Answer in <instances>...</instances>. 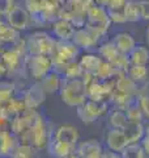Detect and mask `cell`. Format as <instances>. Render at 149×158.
I'll list each match as a JSON object with an SVG mask.
<instances>
[{"label": "cell", "mask_w": 149, "mask_h": 158, "mask_svg": "<svg viewBox=\"0 0 149 158\" xmlns=\"http://www.w3.org/2000/svg\"><path fill=\"white\" fill-rule=\"evenodd\" d=\"M39 82H41L43 90L46 91L47 95H50V94H59V90H60L63 82V75L60 73L52 70L47 75H44Z\"/></svg>", "instance_id": "obj_25"}, {"label": "cell", "mask_w": 149, "mask_h": 158, "mask_svg": "<svg viewBox=\"0 0 149 158\" xmlns=\"http://www.w3.org/2000/svg\"><path fill=\"white\" fill-rule=\"evenodd\" d=\"M111 41L114 42V45L117 46L118 50L123 54H126V56H128L132 52V49L137 45L135 37L130 32H118L114 34Z\"/></svg>", "instance_id": "obj_23"}, {"label": "cell", "mask_w": 149, "mask_h": 158, "mask_svg": "<svg viewBox=\"0 0 149 158\" xmlns=\"http://www.w3.org/2000/svg\"><path fill=\"white\" fill-rule=\"evenodd\" d=\"M0 57H2L4 65H6L8 69V77L18 78L22 73H26L25 62H24L25 58L20 56V54L9 45L8 46L3 45L2 52H0Z\"/></svg>", "instance_id": "obj_8"}, {"label": "cell", "mask_w": 149, "mask_h": 158, "mask_svg": "<svg viewBox=\"0 0 149 158\" xmlns=\"http://www.w3.org/2000/svg\"><path fill=\"white\" fill-rule=\"evenodd\" d=\"M20 36H21V32L12 28L6 20H2V17H0V44L2 45H12Z\"/></svg>", "instance_id": "obj_26"}, {"label": "cell", "mask_w": 149, "mask_h": 158, "mask_svg": "<svg viewBox=\"0 0 149 158\" xmlns=\"http://www.w3.org/2000/svg\"><path fill=\"white\" fill-rule=\"evenodd\" d=\"M50 136H51V132L48 131L47 123L44 120V117L38 112L33 125L18 138H20V141L28 142V144L33 145L37 150H42L47 148Z\"/></svg>", "instance_id": "obj_3"}, {"label": "cell", "mask_w": 149, "mask_h": 158, "mask_svg": "<svg viewBox=\"0 0 149 158\" xmlns=\"http://www.w3.org/2000/svg\"><path fill=\"white\" fill-rule=\"evenodd\" d=\"M103 145H105L106 149L120 154L124 148L128 145L127 138L123 133V129H120V128H110L105 135Z\"/></svg>", "instance_id": "obj_15"}, {"label": "cell", "mask_w": 149, "mask_h": 158, "mask_svg": "<svg viewBox=\"0 0 149 158\" xmlns=\"http://www.w3.org/2000/svg\"><path fill=\"white\" fill-rule=\"evenodd\" d=\"M78 63L82 69L84 73H90L94 74L97 71V69L99 67L102 62V58L98 53H92V52H86L84 54H80L77 58Z\"/></svg>", "instance_id": "obj_24"}, {"label": "cell", "mask_w": 149, "mask_h": 158, "mask_svg": "<svg viewBox=\"0 0 149 158\" xmlns=\"http://www.w3.org/2000/svg\"><path fill=\"white\" fill-rule=\"evenodd\" d=\"M36 152H37V149L33 145L28 144V142L20 141L18 145L16 146V149L13 150L11 157H13V158H30V157L36 156Z\"/></svg>", "instance_id": "obj_35"}, {"label": "cell", "mask_w": 149, "mask_h": 158, "mask_svg": "<svg viewBox=\"0 0 149 158\" xmlns=\"http://www.w3.org/2000/svg\"><path fill=\"white\" fill-rule=\"evenodd\" d=\"M124 15H126L127 23H136L141 20L140 12V4L135 0H128L124 6Z\"/></svg>", "instance_id": "obj_33"}, {"label": "cell", "mask_w": 149, "mask_h": 158, "mask_svg": "<svg viewBox=\"0 0 149 158\" xmlns=\"http://www.w3.org/2000/svg\"><path fill=\"white\" fill-rule=\"evenodd\" d=\"M114 91L119 94H124V95H130V96H137L139 85L136 82H133L126 73H123V74H119L114 79Z\"/></svg>", "instance_id": "obj_20"}, {"label": "cell", "mask_w": 149, "mask_h": 158, "mask_svg": "<svg viewBox=\"0 0 149 158\" xmlns=\"http://www.w3.org/2000/svg\"><path fill=\"white\" fill-rule=\"evenodd\" d=\"M6 21L12 28L17 29L18 32H24L30 27V24L33 23V17L25 7L16 4L12 8V11L6 16Z\"/></svg>", "instance_id": "obj_12"}, {"label": "cell", "mask_w": 149, "mask_h": 158, "mask_svg": "<svg viewBox=\"0 0 149 158\" xmlns=\"http://www.w3.org/2000/svg\"><path fill=\"white\" fill-rule=\"evenodd\" d=\"M63 0H42L41 9L36 17H33V23L38 24H51L56 20L60 13Z\"/></svg>", "instance_id": "obj_11"}, {"label": "cell", "mask_w": 149, "mask_h": 158, "mask_svg": "<svg viewBox=\"0 0 149 158\" xmlns=\"http://www.w3.org/2000/svg\"><path fill=\"white\" fill-rule=\"evenodd\" d=\"M137 104L143 112L144 120L149 121V91L144 90L139 86V95H137Z\"/></svg>", "instance_id": "obj_36"}, {"label": "cell", "mask_w": 149, "mask_h": 158, "mask_svg": "<svg viewBox=\"0 0 149 158\" xmlns=\"http://www.w3.org/2000/svg\"><path fill=\"white\" fill-rule=\"evenodd\" d=\"M24 4H25L24 7L29 11L32 17H36L39 12V9H41L42 0H24Z\"/></svg>", "instance_id": "obj_41"}, {"label": "cell", "mask_w": 149, "mask_h": 158, "mask_svg": "<svg viewBox=\"0 0 149 158\" xmlns=\"http://www.w3.org/2000/svg\"><path fill=\"white\" fill-rule=\"evenodd\" d=\"M77 117L84 124H93L101 117L106 116L109 110H110V103L109 102H97L92 99H86L78 107H76Z\"/></svg>", "instance_id": "obj_4"}, {"label": "cell", "mask_w": 149, "mask_h": 158, "mask_svg": "<svg viewBox=\"0 0 149 158\" xmlns=\"http://www.w3.org/2000/svg\"><path fill=\"white\" fill-rule=\"evenodd\" d=\"M21 96L24 99L26 108H29V110H38L46 100L47 94L43 90L41 82L33 81L32 85L21 92Z\"/></svg>", "instance_id": "obj_10"}, {"label": "cell", "mask_w": 149, "mask_h": 158, "mask_svg": "<svg viewBox=\"0 0 149 158\" xmlns=\"http://www.w3.org/2000/svg\"><path fill=\"white\" fill-rule=\"evenodd\" d=\"M51 25V32L52 36L55 37L58 41H68V40H72L74 31H76V27L74 24L71 23L69 20L58 17L56 20L50 24Z\"/></svg>", "instance_id": "obj_16"}, {"label": "cell", "mask_w": 149, "mask_h": 158, "mask_svg": "<svg viewBox=\"0 0 149 158\" xmlns=\"http://www.w3.org/2000/svg\"><path fill=\"white\" fill-rule=\"evenodd\" d=\"M18 142L20 138L11 131H0V157H11Z\"/></svg>", "instance_id": "obj_22"}, {"label": "cell", "mask_w": 149, "mask_h": 158, "mask_svg": "<svg viewBox=\"0 0 149 158\" xmlns=\"http://www.w3.org/2000/svg\"><path fill=\"white\" fill-rule=\"evenodd\" d=\"M140 12H141V20L149 23V0H140Z\"/></svg>", "instance_id": "obj_43"}, {"label": "cell", "mask_w": 149, "mask_h": 158, "mask_svg": "<svg viewBox=\"0 0 149 158\" xmlns=\"http://www.w3.org/2000/svg\"><path fill=\"white\" fill-rule=\"evenodd\" d=\"M130 65H149V48L147 45H137L128 54Z\"/></svg>", "instance_id": "obj_28"}, {"label": "cell", "mask_w": 149, "mask_h": 158, "mask_svg": "<svg viewBox=\"0 0 149 158\" xmlns=\"http://www.w3.org/2000/svg\"><path fill=\"white\" fill-rule=\"evenodd\" d=\"M24 62L28 77L32 81H41L44 75L54 70L51 58L44 54H28Z\"/></svg>", "instance_id": "obj_5"}, {"label": "cell", "mask_w": 149, "mask_h": 158, "mask_svg": "<svg viewBox=\"0 0 149 158\" xmlns=\"http://www.w3.org/2000/svg\"><path fill=\"white\" fill-rule=\"evenodd\" d=\"M14 2H17V0H14Z\"/></svg>", "instance_id": "obj_48"}, {"label": "cell", "mask_w": 149, "mask_h": 158, "mask_svg": "<svg viewBox=\"0 0 149 158\" xmlns=\"http://www.w3.org/2000/svg\"><path fill=\"white\" fill-rule=\"evenodd\" d=\"M17 85L12 81H0V108L16 95Z\"/></svg>", "instance_id": "obj_32"}, {"label": "cell", "mask_w": 149, "mask_h": 158, "mask_svg": "<svg viewBox=\"0 0 149 158\" xmlns=\"http://www.w3.org/2000/svg\"><path fill=\"white\" fill-rule=\"evenodd\" d=\"M6 77H8V69L6 65H4L2 57H0V79L6 78Z\"/></svg>", "instance_id": "obj_44"}, {"label": "cell", "mask_w": 149, "mask_h": 158, "mask_svg": "<svg viewBox=\"0 0 149 158\" xmlns=\"http://www.w3.org/2000/svg\"><path fill=\"white\" fill-rule=\"evenodd\" d=\"M145 36H147V41H148V46H149V23H148V27H147V31H145Z\"/></svg>", "instance_id": "obj_46"}, {"label": "cell", "mask_w": 149, "mask_h": 158, "mask_svg": "<svg viewBox=\"0 0 149 158\" xmlns=\"http://www.w3.org/2000/svg\"><path fill=\"white\" fill-rule=\"evenodd\" d=\"M97 48H98L97 53L101 56V58L105 59V61H107V62H110V63H114L117 61V58L120 56V54H123V53H120L118 50L117 46L114 45V42L111 41V40L110 41L99 44Z\"/></svg>", "instance_id": "obj_29"}, {"label": "cell", "mask_w": 149, "mask_h": 158, "mask_svg": "<svg viewBox=\"0 0 149 158\" xmlns=\"http://www.w3.org/2000/svg\"><path fill=\"white\" fill-rule=\"evenodd\" d=\"M120 157L122 158H144L147 157V154L141 142H132V144H128L124 148L123 152L120 153Z\"/></svg>", "instance_id": "obj_34"}, {"label": "cell", "mask_w": 149, "mask_h": 158, "mask_svg": "<svg viewBox=\"0 0 149 158\" xmlns=\"http://www.w3.org/2000/svg\"><path fill=\"white\" fill-rule=\"evenodd\" d=\"M126 74L133 82H136L140 86L148 81V77H149L148 65H130Z\"/></svg>", "instance_id": "obj_31"}, {"label": "cell", "mask_w": 149, "mask_h": 158, "mask_svg": "<svg viewBox=\"0 0 149 158\" xmlns=\"http://www.w3.org/2000/svg\"><path fill=\"white\" fill-rule=\"evenodd\" d=\"M82 74H84V71L80 66V63H78L77 59H74V61L69 62L66 66L64 71L62 73V75L64 78H81Z\"/></svg>", "instance_id": "obj_37"}, {"label": "cell", "mask_w": 149, "mask_h": 158, "mask_svg": "<svg viewBox=\"0 0 149 158\" xmlns=\"http://www.w3.org/2000/svg\"><path fill=\"white\" fill-rule=\"evenodd\" d=\"M47 149L50 152V154L54 156V157L69 158V157H74V153H76V145H71V144H67V142L50 138Z\"/></svg>", "instance_id": "obj_21"}, {"label": "cell", "mask_w": 149, "mask_h": 158, "mask_svg": "<svg viewBox=\"0 0 149 158\" xmlns=\"http://www.w3.org/2000/svg\"><path fill=\"white\" fill-rule=\"evenodd\" d=\"M119 74H123V73L119 71L113 63L102 59L101 65L97 69V71L94 73V75L98 79H102V81H111V79H115Z\"/></svg>", "instance_id": "obj_30"}, {"label": "cell", "mask_w": 149, "mask_h": 158, "mask_svg": "<svg viewBox=\"0 0 149 158\" xmlns=\"http://www.w3.org/2000/svg\"><path fill=\"white\" fill-rule=\"evenodd\" d=\"M50 138L77 146L78 141H80V133H78L77 128L72 124H62L51 133Z\"/></svg>", "instance_id": "obj_17"}, {"label": "cell", "mask_w": 149, "mask_h": 158, "mask_svg": "<svg viewBox=\"0 0 149 158\" xmlns=\"http://www.w3.org/2000/svg\"><path fill=\"white\" fill-rule=\"evenodd\" d=\"M124 111H126V113H127L128 120L145 121V120H144V116H143V112H141V110H140V107H139V104H137V100L133 102L132 104H130Z\"/></svg>", "instance_id": "obj_38"}, {"label": "cell", "mask_w": 149, "mask_h": 158, "mask_svg": "<svg viewBox=\"0 0 149 158\" xmlns=\"http://www.w3.org/2000/svg\"><path fill=\"white\" fill-rule=\"evenodd\" d=\"M59 95L64 104L68 107H78L88 99L86 96V86L82 78H64L62 82V87L59 90Z\"/></svg>", "instance_id": "obj_1"}, {"label": "cell", "mask_w": 149, "mask_h": 158, "mask_svg": "<svg viewBox=\"0 0 149 158\" xmlns=\"http://www.w3.org/2000/svg\"><path fill=\"white\" fill-rule=\"evenodd\" d=\"M107 124L109 128H122L126 125V123L128 121V117H127V113L122 108H118V107H113L109 110L107 112Z\"/></svg>", "instance_id": "obj_27"}, {"label": "cell", "mask_w": 149, "mask_h": 158, "mask_svg": "<svg viewBox=\"0 0 149 158\" xmlns=\"http://www.w3.org/2000/svg\"><path fill=\"white\" fill-rule=\"evenodd\" d=\"M145 136H149V121L145 123Z\"/></svg>", "instance_id": "obj_47"}, {"label": "cell", "mask_w": 149, "mask_h": 158, "mask_svg": "<svg viewBox=\"0 0 149 158\" xmlns=\"http://www.w3.org/2000/svg\"><path fill=\"white\" fill-rule=\"evenodd\" d=\"M25 110H26V106H25V103H24L22 96L14 95L11 100L0 108V118H2V120H6V121H9L11 118L20 115V113L24 112Z\"/></svg>", "instance_id": "obj_18"}, {"label": "cell", "mask_w": 149, "mask_h": 158, "mask_svg": "<svg viewBox=\"0 0 149 158\" xmlns=\"http://www.w3.org/2000/svg\"><path fill=\"white\" fill-rule=\"evenodd\" d=\"M78 56H80V48L72 40H68V41H58L56 40L55 48L50 54V58L52 61V69L62 74L68 63L77 59Z\"/></svg>", "instance_id": "obj_2"}, {"label": "cell", "mask_w": 149, "mask_h": 158, "mask_svg": "<svg viewBox=\"0 0 149 158\" xmlns=\"http://www.w3.org/2000/svg\"><path fill=\"white\" fill-rule=\"evenodd\" d=\"M85 25L92 28L93 31H96L102 37H105V34L109 32L111 25V20L109 17L107 8L97 3L93 4L86 13Z\"/></svg>", "instance_id": "obj_7"}, {"label": "cell", "mask_w": 149, "mask_h": 158, "mask_svg": "<svg viewBox=\"0 0 149 158\" xmlns=\"http://www.w3.org/2000/svg\"><path fill=\"white\" fill-rule=\"evenodd\" d=\"M29 54H44L50 56L56 44V38L44 31H36L26 37Z\"/></svg>", "instance_id": "obj_6"}, {"label": "cell", "mask_w": 149, "mask_h": 158, "mask_svg": "<svg viewBox=\"0 0 149 158\" xmlns=\"http://www.w3.org/2000/svg\"><path fill=\"white\" fill-rule=\"evenodd\" d=\"M109 17L111 20V24H124L127 23L126 15H124V7L123 8H115V9H107Z\"/></svg>", "instance_id": "obj_39"}, {"label": "cell", "mask_w": 149, "mask_h": 158, "mask_svg": "<svg viewBox=\"0 0 149 158\" xmlns=\"http://www.w3.org/2000/svg\"><path fill=\"white\" fill-rule=\"evenodd\" d=\"M141 144H143L144 150H145L147 157H149V136H144V138L141 140Z\"/></svg>", "instance_id": "obj_45"}, {"label": "cell", "mask_w": 149, "mask_h": 158, "mask_svg": "<svg viewBox=\"0 0 149 158\" xmlns=\"http://www.w3.org/2000/svg\"><path fill=\"white\" fill-rule=\"evenodd\" d=\"M16 6L14 0H0V17H6Z\"/></svg>", "instance_id": "obj_42"}, {"label": "cell", "mask_w": 149, "mask_h": 158, "mask_svg": "<svg viewBox=\"0 0 149 158\" xmlns=\"http://www.w3.org/2000/svg\"><path fill=\"white\" fill-rule=\"evenodd\" d=\"M37 115H38V110H29V108H26L24 112L9 120V131L14 133L17 137H20L33 125Z\"/></svg>", "instance_id": "obj_13"}, {"label": "cell", "mask_w": 149, "mask_h": 158, "mask_svg": "<svg viewBox=\"0 0 149 158\" xmlns=\"http://www.w3.org/2000/svg\"><path fill=\"white\" fill-rule=\"evenodd\" d=\"M105 150V145L99 140L96 138H89V140L78 141L76 146L74 157L80 158H101Z\"/></svg>", "instance_id": "obj_14"}, {"label": "cell", "mask_w": 149, "mask_h": 158, "mask_svg": "<svg viewBox=\"0 0 149 158\" xmlns=\"http://www.w3.org/2000/svg\"><path fill=\"white\" fill-rule=\"evenodd\" d=\"M9 46L13 48L14 50H16V52L20 54V56L24 57V58L29 54V53H28V44H26V38H25V37H21V36H20V37L16 40V41H14V42L12 44V45H9Z\"/></svg>", "instance_id": "obj_40"}, {"label": "cell", "mask_w": 149, "mask_h": 158, "mask_svg": "<svg viewBox=\"0 0 149 158\" xmlns=\"http://www.w3.org/2000/svg\"><path fill=\"white\" fill-rule=\"evenodd\" d=\"M122 129H123L124 136L127 138L128 144H132V142H141L144 136H145V121L128 120Z\"/></svg>", "instance_id": "obj_19"}, {"label": "cell", "mask_w": 149, "mask_h": 158, "mask_svg": "<svg viewBox=\"0 0 149 158\" xmlns=\"http://www.w3.org/2000/svg\"><path fill=\"white\" fill-rule=\"evenodd\" d=\"M102 38L101 34H98L96 31L86 25L78 27L74 31V34L72 37V41L80 48V50L90 52L92 49L97 48L99 45V40Z\"/></svg>", "instance_id": "obj_9"}]
</instances>
